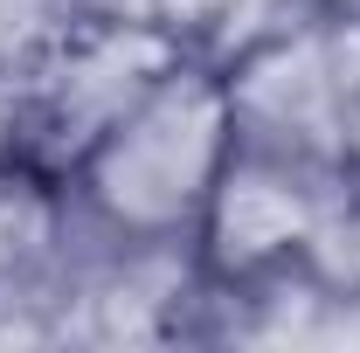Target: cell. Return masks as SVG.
<instances>
[{
	"mask_svg": "<svg viewBox=\"0 0 360 353\" xmlns=\"http://www.w3.org/2000/svg\"><path fill=\"white\" fill-rule=\"evenodd\" d=\"M229 153H236L229 84L174 63L77 160V187L111 243H187L208 215Z\"/></svg>",
	"mask_w": 360,
	"mask_h": 353,
	"instance_id": "obj_1",
	"label": "cell"
},
{
	"mask_svg": "<svg viewBox=\"0 0 360 353\" xmlns=\"http://www.w3.org/2000/svg\"><path fill=\"white\" fill-rule=\"evenodd\" d=\"M333 56H340V139H347V174L360 167V21L333 28Z\"/></svg>",
	"mask_w": 360,
	"mask_h": 353,
	"instance_id": "obj_6",
	"label": "cell"
},
{
	"mask_svg": "<svg viewBox=\"0 0 360 353\" xmlns=\"http://www.w3.org/2000/svg\"><path fill=\"white\" fill-rule=\"evenodd\" d=\"M347 167H319V160H291V153H264V146H236L222 180L208 194L201 215V257L236 284L277 277L291 264H312L319 243L347 236Z\"/></svg>",
	"mask_w": 360,
	"mask_h": 353,
	"instance_id": "obj_2",
	"label": "cell"
},
{
	"mask_svg": "<svg viewBox=\"0 0 360 353\" xmlns=\"http://www.w3.org/2000/svg\"><path fill=\"white\" fill-rule=\"evenodd\" d=\"M63 215L35 174H14L0 160V291H35V277L56 264Z\"/></svg>",
	"mask_w": 360,
	"mask_h": 353,
	"instance_id": "obj_5",
	"label": "cell"
},
{
	"mask_svg": "<svg viewBox=\"0 0 360 353\" xmlns=\"http://www.w3.org/2000/svg\"><path fill=\"white\" fill-rule=\"evenodd\" d=\"M174 63H180L174 42L153 35V28H139V21L90 28L77 42H63V56L49 63V77L35 84V132H49L56 153L84 160Z\"/></svg>",
	"mask_w": 360,
	"mask_h": 353,
	"instance_id": "obj_4",
	"label": "cell"
},
{
	"mask_svg": "<svg viewBox=\"0 0 360 353\" xmlns=\"http://www.w3.org/2000/svg\"><path fill=\"white\" fill-rule=\"evenodd\" d=\"M222 84H229V111H236V146L347 167L333 28H284V35H270V42H257L229 70Z\"/></svg>",
	"mask_w": 360,
	"mask_h": 353,
	"instance_id": "obj_3",
	"label": "cell"
},
{
	"mask_svg": "<svg viewBox=\"0 0 360 353\" xmlns=\"http://www.w3.org/2000/svg\"><path fill=\"white\" fill-rule=\"evenodd\" d=\"M14 125H21V111L0 97V160H7V146H14Z\"/></svg>",
	"mask_w": 360,
	"mask_h": 353,
	"instance_id": "obj_7",
	"label": "cell"
}]
</instances>
